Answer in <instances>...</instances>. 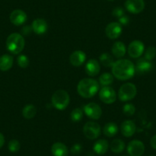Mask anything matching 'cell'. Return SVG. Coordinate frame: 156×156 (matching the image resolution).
<instances>
[{
    "mask_svg": "<svg viewBox=\"0 0 156 156\" xmlns=\"http://www.w3.org/2000/svg\"><path fill=\"white\" fill-rule=\"evenodd\" d=\"M112 75L119 80H129L135 75L134 64L128 59H119L115 61L112 67Z\"/></svg>",
    "mask_w": 156,
    "mask_h": 156,
    "instance_id": "6da1fadb",
    "label": "cell"
},
{
    "mask_svg": "<svg viewBox=\"0 0 156 156\" xmlns=\"http://www.w3.org/2000/svg\"><path fill=\"white\" fill-rule=\"evenodd\" d=\"M100 84L98 82L92 78L82 79L77 84V93L83 98H91L98 92Z\"/></svg>",
    "mask_w": 156,
    "mask_h": 156,
    "instance_id": "7a4b0ae2",
    "label": "cell"
},
{
    "mask_svg": "<svg viewBox=\"0 0 156 156\" xmlns=\"http://www.w3.org/2000/svg\"><path fill=\"white\" fill-rule=\"evenodd\" d=\"M6 48L13 55L20 54L25 48V38L19 33H12L6 39Z\"/></svg>",
    "mask_w": 156,
    "mask_h": 156,
    "instance_id": "3957f363",
    "label": "cell"
},
{
    "mask_svg": "<svg viewBox=\"0 0 156 156\" xmlns=\"http://www.w3.org/2000/svg\"><path fill=\"white\" fill-rule=\"evenodd\" d=\"M70 103V96L64 90H58L53 94L51 97V103L54 107L58 110H64L67 107Z\"/></svg>",
    "mask_w": 156,
    "mask_h": 156,
    "instance_id": "277c9868",
    "label": "cell"
},
{
    "mask_svg": "<svg viewBox=\"0 0 156 156\" xmlns=\"http://www.w3.org/2000/svg\"><path fill=\"white\" fill-rule=\"evenodd\" d=\"M137 94V88L134 83H126L120 87L118 93L119 99L122 102L129 101L135 98Z\"/></svg>",
    "mask_w": 156,
    "mask_h": 156,
    "instance_id": "5b68a950",
    "label": "cell"
},
{
    "mask_svg": "<svg viewBox=\"0 0 156 156\" xmlns=\"http://www.w3.org/2000/svg\"><path fill=\"white\" fill-rule=\"evenodd\" d=\"M83 134L87 139L94 140L97 139L101 133V127L97 122L90 121L83 126Z\"/></svg>",
    "mask_w": 156,
    "mask_h": 156,
    "instance_id": "8992f818",
    "label": "cell"
},
{
    "mask_svg": "<svg viewBox=\"0 0 156 156\" xmlns=\"http://www.w3.org/2000/svg\"><path fill=\"white\" fill-rule=\"evenodd\" d=\"M100 99L106 104H112L116 100V94L111 87H103L99 93Z\"/></svg>",
    "mask_w": 156,
    "mask_h": 156,
    "instance_id": "52a82bcc",
    "label": "cell"
},
{
    "mask_svg": "<svg viewBox=\"0 0 156 156\" xmlns=\"http://www.w3.org/2000/svg\"><path fill=\"white\" fill-rule=\"evenodd\" d=\"M145 51V45L139 40H135L129 44L128 47V54L131 58H139Z\"/></svg>",
    "mask_w": 156,
    "mask_h": 156,
    "instance_id": "ba28073f",
    "label": "cell"
},
{
    "mask_svg": "<svg viewBox=\"0 0 156 156\" xmlns=\"http://www.w3.org/2000/svg\"><path fill=\"white\" fill-rule=\"evenodd\" d=\"M127 152L130 156H142L145 152V145L139 140H133L128 144Z\"/></svg>",
    "mask_w": 156,
    "mask_h": 156,
    "instance_id": "9c48e42d",
    "label": "cell"
},
{
    "mask_svg": "<svg viewBox=\"0 0 156 156\" xmlns=\"http://www.w3.org/2000/svg\"><path fill=\"white\" fill-rule=\"evenodd\" d=\"M85 114L92 119H99L101 117L103 111L100 105L95 103H90L83 107Z\"/></svg>",
    "mask_w": 156,
    "mask_h": 156,
    "instance_id": "30bf717a",
    "label": "cell"
},
{
    "mask_svg": "<svg viewBox=\"0 0 156 156\" xmlns=\"http://www.w3.org/2000/svg\"><path fill=\"white\" fill-rule=\"evenodd\" d=\"M145 6L144 0H126L125 7L127 11L133 14H139L142 12Z\"/></svg>",
    "mask_w": 156,
    "mask_h": 156,
    "instance_id": "8fae6325",
    "label": "cell"
},
{
    "mask_svg": "<svg viewBox=\"0 0 156 156\" xmlns=\"http://www.w3.org/2000/svg\"><path fill=\"white\" fill-rule=\"evenodd\" d=\"M106 36L110 39H116L122 32V27L119 22H112L108 24L105 30Z\"/></svg>",
    "mask_w": 156,
    "mask_h": 156,
    "instance_id": "7c38bea8",
    "label": "cell"
},
{
    "mask_svg": "<svg viewBox=\"0 0 156 156\" xmlns=\"http://www.w3.org/2000/svg\"><path fill=\"white\" fill-rule=\"evenodd\" d=\"M10 22L16 26L23 25L27 21V14L21 9H16L12 12L9 16Z\"/></svg>",
    "mask_w": 156,
    "mask_h": 156,
    "instance_id": "4fadbf2b",
    "label": "cell"
},
{
    "mask_svg": "<svg viewBox=\"0 0 156 156\" xmlns=\"http://www.w3.org/2000/svg\"><path fill=\"white\" fill-rule=\"evenodd\" d=\"M86 54L83 51L77 50L73 51L70 56V62L74 67H80L86 61Z\"/></svg>",
    "mask_w": 156,
    "mask_h": 156,
    "instance_id": "5bb4252c",
    "label": "cell"
},
{
    "mask_svg": "<svg viewBox=\"0 0 156 156\" xmlns=\"http://www.w3.org/2000/svg\"><path fill=\"white\" fill-rule=\"evenodd\" d=\"M135 67H136V72H137L139 74H142V73H148L150 70H151L153 64L150 61H148L145 58H142L138 60L136 62V66H135Z\"/></svg>",
    "mask_w": 156,
    "mask_h": 156,
    "instance_id": "9a60e30c",
    "label": "cell"
},
{
    "mask_svg": "<svg viewBox=\"0 0 156 156\" xmlns=\"http://www.w3.org/2000/svg\"><path fill=\"white\" fill-rule=\"evenodd\" d=\"M136 131V126L133 120H125L121 124V133L125 137H131Z\"/></svg>",
    "mask_w": 156,
    "mask_h": 156,
    "instance_id": "2e32d148",
    "label": "cell"
},
{
    "mask_svg": "<svg viewBox=\"0 0 156 156\" xmlns=\"http://www.w3.org/2000/svg\"><path fill=\"white\" fill-rule=\"evenodd\" d=\"M85 71L90 76H97L100 71V63L96 59L89 60L85 66Z\"/></svg>",
    "mask_w": 156,
    "mask_h": 156,
    "instance_id": "e0dca14e",
    "label": "cell"
},
{
    "mask_svg": "<svg viewBox=\"0 0 156 156\" xmlns=\"http://www.w3.org/2000/svg\"><path fill=\"white\" fill-rule=\"evenodd\" d=\"M32 31L37 34H43L47 31L48 23L44 19H37L33 21L31 25Z\"/></svg>",
    "mask_w": 156,
    "mask_h": 156,
    "instance_id": "ac0fdd59",
    "label": "cell"
},
{
    "mask_svg": "<svg viewBox=\"0 0 156 156\" xmlns=\"http://www.w3.org/2000/svg\"><path fill=\"white\" fill-rule=\"evenodd\" d=\"M68 148L62 142H55L51 146V154L53 156H67Z\"/></svg>",
    "mask_w": 156,
    "mask_h": 156,
    "instance_id": "d6986e66",
    "label": "cell"
},
{
    "mask_svg": "<svg viewBox=\"0 0 156 156\" xmlns=\"http://www.w3.org/2000/svg\"><path fill=\"white\" fill-rule=\"evenodd\" d=\"M112 53L116 58H122L126 53V47L122 41H116L112 46Z\"/></svg>",
    "mask_w": 156,
    "mask_h": 156,
    "instance_id": "ffe728a7",
    "label": "cell"
},
{
    "mask_svg": "<svg viewBox=\"0 0 156 156\" xmlns=\"http://www.w3.org/2000/svg\"><path fill=\"white\" fill-rule=\"evenodd\" d=\"M13 65V58L10 55H3L0 57V70L7 71Z\"/></svg>",
    "mask_w": 156,
    "mask_h": 156,
    "instance_id": "44dd1931",
    "label": "cell"
},
{
    "mask_svg": "<svg viewBox=\"0 0 156 156\" xmlns=\"http://www.w3.org/2000/svg\"><path fill=\"white\" fill-rule=\"evenodd\" d=\"M94 151L97 154H104L109 148V143L106 139H99L94 143Z\"/></svg>",
    "mask_w": 156,
    "mask_h": 156,
    "instance_id": "7402d4cb",
    "label": "cell"
},
{
    "mask_svg": "<svg viewBox=\"0 0 156 156\" xmlns=\"http://www.w3.org/2000/svg\"><path fill=\"white\" fill-rule=\"evenodd\" d=\"M103 134L107 137H113L119 131V128L114 122H108L103 127Z\"/></svg>",
    "mask_w": 156,
    "mask_h": 156,
    "instance_id": "603a6c76",
    "label": "cell"
},
{
    "mask_svg": "<svg viewBox=\"0 0 156 156\" xmlns=\"http://www.w3.org/2000/svg\"><path fill=\"white\" fill-rule=\"evenodd\" d=\"M125 142L119 139H114L110 144V149L112 152L119 154V153L122 152L125 149Z\"/></svg>",
    "mask_w": 156,
    "mask_h": 156,
    "instance_id": "cb8c5ba5",
    "label": "cell"
},
{
    "mask_svg": "<svg viewBox=\"0 0 156 156\" xmlns=\"http://www.w3.org/2000/svg\"><path fill=\"white\" fill-rule=\"evenodd\" d=\"M37 113L36 107L32 104H28L22 109V115L27 119H31L35 116Z\"/></svg>",
    "mask_w": 156,
    "mask_h": 156,
    "instance_id": "d4e9b609",
    "label": "cell"
},
{
    "mask_svg": "<svg viewBox=\"0 0 156 156\" xmlns=\"http://www.w3.org/2000/svg\"><path fill=\"white\" fill-rule=\"evenodd\" d=\"M114 76L109 73H104L100 76L99 81L103 87H107L113 83Z\"/></svg>",
    "mask_w": 156,
    "mask_h": 156,
    "instance_id": "484cf974",
    "label": "cell"
},
{
    "mask_svg": "<svg viewBox=\"0 0 156 156\" xmlns=\"http://www.w3.org/2000/svg\"><path fill=\"white\" fill-rule=\"evenodd\" d=\"M100 61L104 67H112L115 61L113 58L108 53H103L100 56Z\"/></svg>",
    "mask_w": 156,
    "mask_h": 156,
    "instance_id": "4316f807",
    "label": "cell"
},
{
    "mask_svg": "<svg viewBox=\"0 0 156 156\" xmlns=\"http://www.w3.org/2000/svg\"><path fill=\"white\" fill-rule=\"evenodd\" d=\"M83 115V110L80 108H75L72 110L71 113H70V119L73 122H80L82 119Z\"/></svg>",
    "mask_w": 156,
    "mask_h": 156,
    "instance_id": "83f0119b",
    "label": "cell"
},
{
    "mask_svg": "<svg viewBox=\"0 0 156 156\" xmlns=\"http://www.w3.org/2000/svg\"><path fill=\"white\" fill-rule=\"evenodd\" d=\"M18 65L21 67V68H26L29 65V59L28 57L25 55H20L18 57L17 59Z\"/></svg>",
    "mask_w": 156,
    "mask_h": 156,
    "instance_id": "f1b7e54d",
    "label": "cell"
},
{
    "mask_svg": "<svg viewBox=\"0 0 156 156\" xmlns=\"http://www.w3.org/2000/svg\"><path fill=\"white\" fill-rule=\"evenodd\" d=\"M156 56V48L153 46H149L147 48L145 52V56L144 58L147 59L148 61H151V60L154 59Z\"/></svg>",
    "mask_w": 156,
    "mask_h": 156,
    "instance_id": "f546056e",
    "label": "cell"
},
{
    "mask_svg": "<svg viewBox=\"0 0 156 156\" xmlns=\"http://www.w3.org/2000/svg\"><path fill=\"white\" fill-rule=\"evenodd\" d=\"M20 143L16 139H12V140H11L9 142L8 148L9 150V151H11L12 153H16L17 151H19V149H20Z\"/></svg>",
    "mask_w": 156,
    "mask_h": 156,
    "instance_id": "4dcf8cb0",
    "label": "cell"
},
{
    "mask_svg": "<svg viewBox=\"0 0 156 156\" xmlns=\"http://www.w3.org/2000/svg\"><path fill=\"white\" fill-rule=\"evenodd\" d=\"M122 112L126 115L131 116L136 112V107L132 103H126V104L124 105L123 108H122Z\"/></svg>",
    "mask_w": 156,
    "mask_h": 156,
    "instance_id": "1f68e13d",
    "label": "cell"
},
{
    "mask_svg": "<svg viewBox=\"0 0 156 156\" xmlns=\"http://www.w3.org/2000/svg\"><path fill=\"white\" fill-rule=\"evenodd\" d=\"M112 15L113 16H115V17L119 19V18H121L122 16H123L125 15V12H124V9L122 8H121V7H116V8H115L112 10Z\"/></svg>",
    "mask_w": 156,
    "mask_h": 156,
    "instance_id": "d6a6232c",
    "label": "cell"
},
{
    "mask_svg": "<svg viewBox=\"0 0 156 156\" xmlns=\"http://www.w3.org/2000/svg\"><path fill=\"white\" fill-rule=\"evenodd\" d=\"M82 151V145L79 143H76L70 148V152L73 154H80Z\"/></svg>",
    "mask_w": 156,
    "mask_h": 156,
    "instance_id": "836d02e7",
    "label": "cell"
},
{
    "mask_svg": "<svg viewBox=\"0 0 156 156\" xmlns=\"http://www.w3.org/2000/svg\"><path fill=\"white\" fill-rule=\"evenodd\" d=\"M32 28L31 26H29V25H26V26H24L23 28L21 30V33H22V36H28L29 34H31V33L32 32Z\"/></svg>",
    "mask_w": 156,
    "mask_h": 156,
    "instance_id": "e575fe53",
    "label": "cell"
},
{
    "mask_svg": "<svg viewBox=\"0 0 156 156\" xmlns=\"http://www.w3.org/2000/svg\"><path fill=\"white\" fill-rule=\"evenodd\" d=\"M129 22H130V19H129V17L127 16H125L124 15L123 16H122L121 18H119V23L121 25H127L129 24Z\"/></svg>",
    "mask_w": 156,
    "mask_h": 156,
    "instance_id": "d590c367",
    "label": "cell"
},
{
    "mask_svg": "<svg viewBox=\"0 0 156 156\" xmlns=\"http://www.w3.org/2000/svg\"><path fill=\"white\" fill-rule=\"evenodd\" d=\"M150 145H151V148L156 150V135H154V136H152V137L151 138V140H150Z\"/></svg>",
    "mask_w": 156,
    "mask_h": 156,
    "instance_id": "8d00e7d4",
    "label": "cell"
},
{
    "mask_svg": "<svg viewBox=\"0 0 156 156\" xmlns=\"http://www.w3.org/2000/svg\"><path fill=\"white\" fill-rule=\"evenodd\" d=\"M4 144H5V137L2 133H0V148L3 146Z\"/></svg>",
    "mask_w": 156,
    "mask_h": 156,
    "instance_id": "74e56055",
    "label": "cell"
},
{
    "mask_svg": "<svg viewBox=\"0 0 156 156\" xmlns=\"http://www.w3.org/2000/svg\"><path fill=\"white\" fill-rule=\"evenodd\" d=\"M108 1H114V0H108Z\"/></svg>",
    "mask_w": 156,
    "mask_h": 156,
    "instance_id": "f35d334b",
    "label": "cell"
},
{
    "mask_svg": "<svg viewBox=\"0 0 156 156\" xmlns=\"http://www.w3.org/2000/svg\"><path fill=\"white\" fill-rule=\"evenodd\" d=\"M150 156H153V155H150Z\"/></svg>",
    "mask_w": 156,
    "mask_h": 156,
    "instance_id": "ab89813d",
    "label": "cell"
},
{
    "mask_svg": "<svg viewBox=\"0 0 156 156\" xmlns=\"http://www.w3.org/2000/svg\"><path fill=\"white\" fill-rule=\"evenodd\" d=\"M123 156H126V155H123Z\"/></svg>",
    "mask_w": 156,
    "mask_h": 156,
    "instance_id": "60d3db41",
    "label": "cell"
}]
</instances>
